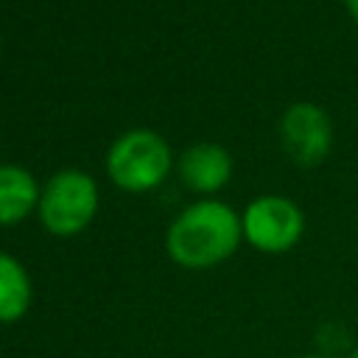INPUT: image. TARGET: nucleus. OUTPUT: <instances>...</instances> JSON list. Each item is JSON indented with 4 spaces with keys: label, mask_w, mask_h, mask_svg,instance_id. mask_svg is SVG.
Here are the masks:
<instances>
[{
    "label": "nucleus",
    "mask_w": 358,
    "mask_h": 358,
    "mask_svg": "<svg viewBox=\"0 0 358 358\" xmlns=\"http://www.w3.org/2000/svg\"><path fill=\"white\" fill-rule=\"evenodd\" d=\"M31 294L34 291L25 266L8 252H0V324L22 319L31 308Z\"/></svg>",
    "instance_id": "6e6552de"
},
{
    "label": "nucleus",
    "mask_w": 358,
    "mask_h": 358,
    "mask_svg": "<svg viewBox=\"0 0 358 358\" xmlns=\"http://www.w3.org/2000/svg\"><path fill=\"white\" fill-rule=\"evenodd\" d=\"M39 221L56 238L84 232L98 213V185L87 171L64 168L53 173L39 196Z\"/></svg>",
    "instance_id": "7ed1b4c3"
},
{
    "label": "nucleus",
    "mask_w": 358,
    "mask_h": 358,
    "mask_svg": "<svg viewBox=\"0 0 358 358\" xmlns=\"http://www.w3.org/2000/svg\"><path fill=\"white\" fill-rule=\"evenodd\" d=\"M302 358H324V355H302Z\"/></svg>",
    "instance_id": "9b49d317"
},
{
    "label": "nucleus",
    "mask_w": 358,
    "mask_h": 358,
    "mask_svg": "<svg viewBox=\"0 0 358 358\" xmlns=\"http://www.w3.org/2000/svg\"><path fill=\"white\" fill-rule=\"evenodd\" d=\"M280 140L294 165L316 168L333 148L330 115L313 101H296L280 117Z\"/></svg>",
    "instance_id": "39448f33"
},
{
    "label": "nucleus",
    "mask_w": 358,
    "mask_h": 358,
    "mask_svg": "<svg viewBox=\"0 0 358 358\" xmlns=\"http://www.w3.org/2000/svg\"><path fill=\"white\" fill-rule=\"evenodd\" d=\"M243 238L246 243H252L260 252L268 255H280L288 252L291 246L299 243L302 232H305V215L302 210L285 199V196H257L255 201L246 204L243 215Z\"/></svg>",
    "instance_id": "20e7f679"
},
{
    "label": "nucleus",
    "mask_w": 358,
    "mask_h": 358,
    "mask_svg": "<svg viewBox=\"0 0 358 358\" xmlns=\"http://www.w3.org/2000/svg\"><path fill=\"white\" fill-rule=\"evenodd\" d=\"M344 6H347V11H350V17L358 22V0H344Z\"/></svg>",
    "instance_id": "1a4fd4ad"
},
{
    "label": "nucleus",
    "mask_w": 358,
    "mask_h": 358,
    "mask_svg": "<svg viewBox=\"0 0 358 358\" xmlns=\"http://www.w3.org/2000/svg\"><path fill=\"white\" fill-rule=\"evenodd\" d=\"M179 176L193 193L210 196L229 182L232 157L218 143H193L179 157Z\"/></svg>",
    "instance_id": "423d86ee"
},
{
    "label": "nucleus",
    "mask_w": 358,
    "mask_h": 358,
    "mask_svg": "<svg viewBox=\"0 0 358 358\" xmlns=\"http://www.w3.org/2000/svg\"><path fill=\"white\" fill-rule=\"evenodd\" d=\"M173 154L162 134L151 129H131L120 134L106 151V173L126 193H148L171 173Z\"/></svg>",
    "instance_id": "f03ea898"
},
{
    "label": "nucleus",
    "mask_w": 358,
    "mask_h": 358,
    "mask_svg": "<svg viewBox=\"0 0 358 358\" xmlns=\"http://www.w3.org/2000/svg\"><path fill=\"white\" fill-rule=\"evenodd\" d=\"M42 187L34 173L22 165L6 162L0 165V227L20 224L39 207Z\"/></svg>",
    "instance_id": "0eeeda50"
},
{
    "label": "nucleus",
    "mask_w": 358,
    "mask_h": 358,
    "mask_svg": "<svg viewBox=\"0 0 358 358\" xmlns=\"http://www.w3.org/2000/svg\"><path fill=\"white\" fill-rule=\"evenodd\" d=\"M241 238V215L218 199H201L171 221L165 249L168 257L185 268H213L232 257Z\"/></svg>",
    "instance_id": "f257e3e1"
},
{
    "label": "nucleus",
    "mask_w": 358,
    "mask_h": 358,
    "mask_svg": "<svg viewBox=\"0 0 358 358\" xmlns=\"http://www.w3.org/2000/svg\"><path fill=\"white\" fill-rule=\"evenodd\" d=\"M347 358H358V347H352V352H350Z\"/></svg>",
    "instance_id": "9d476101"
},
{
    "label": "nucleus",
    "mask_w": 358,
    "mask_h": 358,
    "mask_svg": "<svg viewBox=\"0 0 358 358\" xmlns=\"http://www.w3.org/2000/svg\"><path fill=\"white\" fill-rule=\"evenodd\" d=\"M0 48H3V42H0Z\"/></svg>",
    "instance_id": "f8f14e48"
}]
</instances>
